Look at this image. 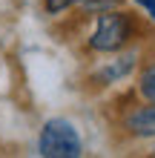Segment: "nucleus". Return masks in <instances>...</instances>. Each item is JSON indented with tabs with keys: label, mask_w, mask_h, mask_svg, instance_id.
I'll use <instances>...</instances> for the list:
<instances>
[{
	"label": "nucleus",
	"mask_w": 155,
	"mask_h": 158,
	"mask_svg": "<svg viewBox=\"0 0 155 158\" xmlns=\"http://www.w3.org/2000/svg\"><path fill=\"white\" fill-rule=\"evenodd\" d=\"M38 152L40 158H84V141L78 127L63 115L46 118L38 135Z\"/></svg>",
	"instance_id": "nucleus-1"
},
{
	"label": "nucleus",
	"mask_w": 155,
	"mask_h": 158,
	"mask_svg": "<svg viewBox=\"0 0 155 158\" xmlns=\"http://www.w3.org/2000/svg\"><path fill=\"white\" fill-rule=\"evenodd\" d=\"M135 20L126 12H101L95 20V29L89 35V49L104 52V55H115L121 52L135 35Z\"/></svg>",
	"instance_id": "nucleus-2"
},
{
	"label": "nucleus",
	"mask_w": 155,
	"mask_h": 158,
	"mask_svg": "<svg viewBox=\"0 0 155 158\" xmlns=\"http://www.w3.org/2000/svg\"><path fill=\"white\" fill-rule=\"evenodd\" d=\"M124 127L135 138H155V106H138L124 118Z\"/></svg>",
	"instance_id": "nucleus-3"
},
{
	"label": "nucleus",
	"mask_w": 155,
	"mask_h": 158,
	"mask_svg": "<svg viewBox=\"0 0 155 158\" xmlns=\"http://www.w3.org/2000/svg\"><path fill=\"white\" fill-rule=\"evenodd\" d=\"M135 60H138L135 52H126V55H121V58H115L109 66H104L101 72H98V81H101V83H115L118 78H124L126 72L135 66Z\"/></svg>",
	"instance_id": "nucleus-4"
},
{
	"label": "nucleus",
	"mask_w": 155,
	"mask_h": 158,
	"mask_svg": "<svg viewBox=\"0 0 155 158\" xmlns=\"http://www.w3.org/2000/svg\"><path fill=\"white\" fill-rule=\"evenodd\" d=\"M138 92H141V98L147 101L149 106H155V58L141 69V75H138Z\"/></svg>",
	"instance_id": "nucleus-5"
},
{
	"label": "nucleus",
	"mask_w": 155,
	"mask_h": 158,
	"mask_svg": "<svg viewBox=\"0 0 155 158\" xmlns=\"http://www.w3.org/2000/svg\"><path fill=\"white\" fill-rule=\"evenodd\" d=\"M78 3H84V0H43V6H46L49 15H60V12H66V9L78 6Z\"/></svg>",
	"instance_id": "nucleus-6"
},
{
	"label": "nucleus",
	"mask_w": 155,
	"mask_h": 158,
	"mask_svg": "<svg viewBox=\"0 0 155 158\" xmlns=\"http://www.w3.org/2000/svg\"><path fill=\"white\" fill-rule=\"evenodd\" d=\"M118 0H84L86 9H92V12H112V6Z\"/></svg>",
	"instance_id": "nucleus-7"
},
{
	"label": "nucleus",
	"mask_w": 155,
	"mask_h": 158,
	"mask_svg": "<svg viewBox=\"0 0 155 158\" xmlns=\"http://www.w3.org/2000/svg\"><path fill=\"white\" fill-rule=\"evenodd\" d=\"M135 6H141L144 12H147V17L155 20V0H135Z\"/></svg>",
	"instance_id": "nucleus-8"
},
{
	"label": "nucleus",
	"mask_w": 155,
	"mask_h": 158,
	"mask_svg": "<svg viewBox=\"0 0 155 158\" xmlns=\"http://www.w3.org/2000/svg\"><path fill=\"white\" fill-rule=\"evenodd\" d=\"M149 158H155V150H152V152H149Z\"/></svg>",
	"instance_id": "nucleus-9"
}]
</instances>
